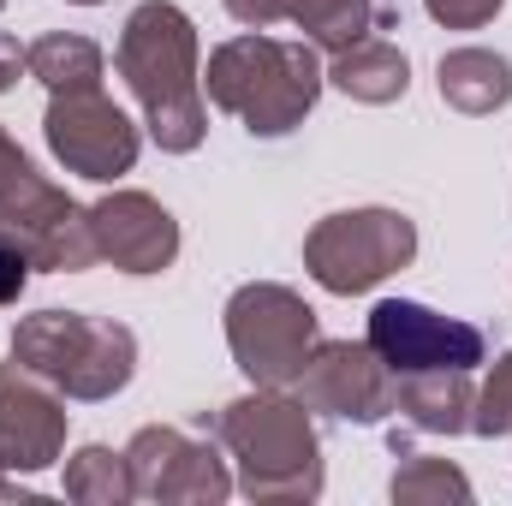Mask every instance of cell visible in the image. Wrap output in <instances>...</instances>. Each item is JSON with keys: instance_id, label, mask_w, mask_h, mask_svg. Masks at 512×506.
I'll list each match as a JSON object with an SVG mask.
<instances>
[{"instance_id": "cell-1", "label": "cell", "mask_w": 512, "mask_h": 506, "mask_svg": "<svg viewBox=\"0 0 512 506\" xmlns=\"http://www.w3.org/2000/svg\"><path fill=\"white\" fill-rule=\"evenodd\" d=\"M114 66L143 108L149 137L167 155H191L209 137L203 108V66H197V24L173 0H143L120 30Z\"/></svg>"}, {"instance_id": "cell-2", "label": "cell", "mask_w": 512, "mask_h": 506, "mask_svg": "<svg viewBox=\"0 0 512 506\" xmlns=\"http://www.w3.org/2000/svg\"><path fill=\"white\" fill-rule=\"evenodd\" d=\"M215 441L239 465L233 489L245 501H322V435L310 405L286 387H256L215 417Z\"/></svg>"}, {"instance_id": "cell-3", "label": "cell", "mask_w": 512, "mask_h": 506, "mask_svg": "<svg viewBox=\"0 0 512 506\" xmlns=\"http://www.w3.org/2000/svg\"><path fill=\"white\" fill-rule=\"evenodd\" d=\"M328 72L316 60V42H286L245 30L209 54L203 90L221 114H233L251 137H286L310 120Z\"/></svg>"}, {"instance_id": "cell-4", "label": "cell", "mask_w": 512, "mask_h": 506, "mask_svg": "<svg viewBox=\"0 0 512 506\" xmlns=\"http://www.w3.org/2000/svg\"><path fill=\"white\" fill-rule=\"evenodd\" d=\"M12 358L42 381H54L66 399H114L137 376V334L114 316L84 310H36L12 328Z\"/></svg>"}, {"instance_id": "cell-5", "label": "cell", "mask_w": 512, "mask_h": 506, "mask_svg": "<svg viewBox=\"0 0 512 506\" xmlns=\"http://www.w3.org/2000/svg\"><path fill=\"white\" fill-rule=\"evenodd\" d=\"M0 233L18 239L42 274H84L102 262L90 209H78L54 179H42L6 131H0Z\"/></svg>"}, {"instance_id": "cell-6", "label": "cell", "mask_w": 512, "mask_h": 506, "mask_svg": "<svg viewBox=\"0 0 512 506\" xmlns=\"http://www.w3.org/2000/svg\"><path fill=\"white\" fill-rule=\"evenodd\" d=\"M316 340H322L316 310L304 304V292L280 280H251L227 298V346L256 387H292L304 376Z\"/></svg>"}, {"instance_id": "cell-7", "label": "cell", "mask_w": 512, "mask_h": 506, "mask_svg": "<svg viewBox=\"0 0 512 506\" xmlns=\"http://www.w3.org/2000/svg\"><path fill=\"white\" fill-rule=\"evenodd\" d=\"M411 256H417V227L399 209H340V215L316 221L304 239L310 280L334 298L382 286L387 274L411 268Z\"/></svg>"}, {"instance_id": "cell-8", "label": "cell", "mask_w": 512, "mask_h": 506, "mask_svg": "<svg viewBox=\"0 0 512 506\" xmlns=\"http://www.w3.org/2000/svg\"><path fill=\"white\" fill-rule=\"evenodd\" d=\"M131 489L155 506H221L233 495V471L215 441L179 429V423H143L126 441Z\"/></svg>"}, {"instance_id": "cell-9", "label": "cell", "mask_w": 512, "mask_h": 506, "mask_svg": "<svg viewBox=\"0 0 512 506\" xmlns=\"http://www.w3.org/2000/svg\"><path fill=\"white\" fill-rule=\"evenodd\" d=\"M42 137L54 149V161L78 179H96V185H114L120 173L137 167V149L143 137L120 114V102L96 90H54L48 96V114H42Z\"/></svg>"}, {"instance_id": "cell-10", "label": "cell", "mask_w": 512, "mask_h": 506, "mask_svg": "<svg viewBox=\"0 0 512 506\" xmlns=\"http://www.w3.org/2000/svg\"><path fill=\"white\" fill-rule=\"evenodd\" d=\"M370 352L382 358L393 376H417V370H477L489 364V340L483 328L441 316L417 298H382L370 310Z\"/></svg>"}, {"instance_id": "cell-11", "label": "cell", "mask_w": 512, "mask_h": 506, "mask_svg": "<svg viewBox=\"0 0 512 506\" xmlns=\"http://www.w3.org/2000/svg\"><path fill=\"white\" fill-rule=\"evenodd\" d=\"M66 429H72V411L54 381L24 370L18 358L0 364V471L30 477V471L60 465Z\"/></svg>"}, {"instance_id": "cell-12", "label": "cell", "mask_w": 512, "mask_h": 506, "mask_svg": "<svg viewBox=\"0 0 512 506\" xmlns=\"http://www.w3.org/2000/svg\"><path fill=\"white\" fill-rule=\"evenodd\" d=\"M292 387L310 411L340 423H382L393 411V370L370 352V340H316L304 376Z\"/></svg>"}, {"instance_id": "cell-13", "label": "cell", "mask_w": 512, "mask_h": 506, "mask_svg": "<svg viewBox=\"0 0 512 506\" xmlns=\"http://www.w3.org/2000/svg\"><path fill=\"white\" fill-rule=\"evenodd\" d=\"M90 233L102 262H114L120 274H161L179 256V221L149 191H108L90 209Z\"/></svg>"}, {"instance_id": "cell-14", "label": "cell", "mask_w": 512, "mask_h": 506, "mask_svg": "<svg viewBox=\"0 0 512 506\" xmlns=\"http://www.w3.org/2000/svg\"><path fill=\"white\" fill-rule=\"evenodd\" d=\"M227 12L245 30H268V24H298L316 48L346 54L352 42H364L370 30H393V12L376 0H227Z\"/></svg>"}, {"instance_id": "cell-15", "label": "cell", "mask_w": 512, "mask_h": 506, "mask_svg": "<svg viewBox=\"0 0 512 506\" xmlns=\"http://www.w3.org/2000/svg\"><path fill=\"white\" fill-rule=\"evenodd\" d=\"M471 405H477L471 370L393 376V411H405V423H417L423 435H465L471 429Z\"/></svg>"}, {"instance_id": "cell-16", "label": "cell", "mask_w": 512, "mask_h": 506, "mask_svg": "<svg viewBox=\"0 0 512 506\" xmlns=\"http://www.w3.org/2000/svg\"><path fill=\"white\" fill-rule=\"evenodd\" d=\"M435 84H441L447 108L483 120V114H501L512 102V60L495 48H453V54H441Z\"/></svg>"}, {"instance_id": "cell-17", "label": "cell", "mask_w": 512, "mask_h": 506, "mask_svg": "<svg viewBox=\"0 0 512 506\" xmlns=\"http://www.w3.org/2000/svg\"><path fill=\"white\" fill-rule=\"evenodd\" d=\"M328 84H334L340 96H352V102L387 108V102H399V96L411 90V60H405L387 36H364V42H352L346 54H334Z\"/></svg>"}, {"instance_id": "cell-18", "label": "cell", "mask_w": 512, "mask_h": 506, "mask_svg": "<svg viewBox=\"0 0 512 506\" xmlns=\"http://www.w3.org/2000/svg\"><path fill=\"white\" fill-rule=\"evenodd\" d=\"M102 48L90 42V36H66V30H54V36H36L30 48H24V72L54 96V90H96L102 84Z\"/></svg>"}, {"instance_id": "cell-19", "label": "cell", "mask_w": 512, "mask_h": 506, "mask_svg": "<svg viewBox=\"0 0 512 506\" xmlns=\"http://www.w3.org/2000/svg\"><path fill=\"white\" fill-rule=\"evenodd\" d=\"M66 501H84V506L137 501L126 453H114V447H78V453L66 459Z\"/></svg>"}, {"instance_id": "cell-20", "label": "cell", "mask_w": 512, "mask_h": 506, "mask_svg": "<svg viewBox=\"0 0 512 506\" xmlns=\"http://www.w3.org/2000/svg\"><path fill=\"white\" fill-rule=\"evenodd\" d=\"M399 453V447H393ZM405 465L393 471L387 495L399 506H447V501H471V477L453 465V459H429V453H399Z\"/></svg>"}, {"instance_id": "cell-21", "label": "cell", "mask_w": 512, "mask_h": 506, "mask_svg": "<svg viewBox=\"0 0 512 506\" xmlns=\"http://www.w3.org/2000/svg\"><path fill=\"white\" fill-rule=\"evenodd\" d=\"M471 435L483 441H501L512 435V352H501L489 364V376L477 387V405H471Z\"/></svg>"}, {"instance_id": "cell-22", "label": "cell", "mask_w": 512, "mask_h": 506, "mask_svg": "<svg viewBox=\"0 0 512 506\" xmlns=\"http://www.w3.org/2000/svg\"><path fill=\"white\" fill-rule=\"evenodd\" d=\"M501 6H507V0H423V12H429L441 30H483V24H495Z\"/></svg>"}, {"instance_id": "cell-23", "label": "cell", "mask_w": 512, "mask_h": 506, "mask_svg": "<svg viewBox=\"0 0 512 506\" xmlns=\"http://www.w3.org/2000/svg\"><path fill=\"white\" fill-rule=\"evenodd\" d=\"M30 268H36V262H30V251H24L18 239H6V233H0V304H18V298H24Z\"/></svg>"}, {"instance_id": "cell-24", "label": "cell", "mask_w": 512, "mask_h": 506, "mask_svg": "<svg viewBox=\"0 0 512 506\" xmlns=\"http://www.w3.org/2000/svg\"><path fill=\"white\" fill-rule=\"evenodd\" d=\"M18 72H24V48H18V42L0 30V96L12 90V78H18Z\"/></svg>"}, {"instance_id": "cell-25", "label": "cell", "mask_w": 512, "mask_h": 506, "mask_svg": "<svg viewBox=\"0 0 512 506\" xmlns=\"http://www.w3.org/2000/svg\"><path fill=\"white\" fill-rule=\"evenodd\" d=\"M0 501H18V506H30L36 495H30V489H18V483H12V471H0Z\"/></svg>"}, {"instance_id": "cell-26", "label": "cell", "mask_w": 512, "mask_h": 506, "mask_svg": "<svg viewBox=\"0 0 512 506\" xmlns=\"http://www.w3.org/2000/svg\"><path fill=\"white\" fill-rule=\"evenodd\" d=\"M72 6H102V0H72Z\"/></svg>"}, {"instance_id": "cell-27", "label": "cell", "mask_w": 512, "mask_h": 506, "mask_svg": "<svg viewBox=\"0 0 512 506\" xmlns=\"http://www.w3.org/2000/svg\"><path fill=\"white\" fill-rule=\"evenodd\" d=\"M0 6H6V0H0Z\"/></svg>"}]
</instances>
